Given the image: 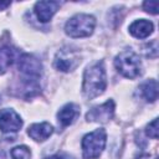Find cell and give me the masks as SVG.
Masks as SVG:
<instances>
[{"label":"cell","mask_w":159,"mask_h":159,"mask_svg":"<svg viewBox=\"0 0 159 159\" xmlns=\"http://www.w3.org/2000/svg\"><path fill=\"white\" fill-rule=\"evenodd\" d=\"M107 87V77H106V68L103 61H98L89 66L83 75V94L88 98H96L101 96Z\"/></svg>","instance_id":"obj_1"},{"label":"cell","mask_w":159,"mask_h":159,"mask_svg":"<svg viewBox=\"0 0 159 159\" xmlns=\"http://www.w3.org/2000/svg\"><path fill=\"white\" fill-rule=\"evenodd\" d=\"M96 26V19L89 14H77L65 25V32L73 39L87 37L92 35Z\"/></svg>","instance_id":"obj_2"},{"label":"cell","mask_w":159,"mask_h":159,"mask_svg":"<svg viewBox=\"0 0 159 159\" xmlns=\"http://www.w3.org/2000/svg\"><path fill=\"white\" fill-rule=\"evenodd\" d=\"M114 66L117 71L127 78H135L142 73V61L132 50H125L117 55L114 58Z\"/></svg>","instance_id":"obj_3"},{"label":"cell","mask_w":159,"mask_h":159,"mask_svg":"<svg viewBox=\"0 0 159 159\" xmlns=\"http://www.w3.org/2000/svg\"><path fill=\"white\" fill-rule=\"evenodd\" d=\"M106 142H107V134L106 130L102 128L86 134L82 138V143H81L83 158L84 159L98 158L106 147Z\"/></svg>","instance_id":"obj_4"},{"label":"cell","mask_w":159,"mask_h":159,"mask_svg":"<svg viewBox=\"0 0 159 159\" xmlns=\"http://www.w3.org/2000/svg\"><path fill=\"white\" fill-rule=\"evenodd\" d=\"M17 68L25 76V80L37 81L42 72L41 61L30 53H24L17 60Z\"/></svg>","instance_id":"obj_5"},{"label":"cell","mask_w":159,"mask_h":159,"mask_svg":"<svg viewBox=\"0 0 159 159\" xmlns=\"http://www.w3.org/2000/svg\"><path fill=\"white\" fill-rule=\"evenodd\" d=\"M80 63H81V58H80L78 52L76 50H72L68 47L61 48L56 53L55 60H53L55 68L61 72H71Z\"/></svg>","instance_id":"obj_6"},{"label":"cell","mask_w":159,"mask_h":159,"mask_svg":"<svg viewBox=\"0 0 159 159\" xmlns=\"http://www.w3.org/2000/svg\"><path fill=\"white\" fill-rule=\"evenodd\" d=\"M114 102L112 99H108L107 102L102 103L101 106H96L91 108L87 114L86 119L88 122H98V123H107L111 120L114 116Z\"/></svg>","instance_id":"obj_7"},{"label":"cell","mask_w":159,"mask_h":159,"mask_svg":"<svg viewBox=\"0 0 159 159\" xmlns=\"http://www.w3.org/2000/svg\"><path fill=\"white\" fill-rule=\"evenodd\" d=\"M21 127L22 119L14 109H0V130L2 133H15Z\"/></svg>","instance_id":"obj_8"},{"label":"cell","mask_w":159,"mask_h":159,"mask_svg":"<svg viewBox=\"0 0 159 159\" xmlns=\"http://www.w3.org/2000/svg\"><path fill=\"white\" fill-rule=\"evenodd\" d=\"M60 5L58 1H37L35 4V14L41 22H47L56 14Z\"/></svg>","instance_id":"obj_9"},{"label":"cell","mask_w":159,"mask_h":159,"mask_svg":"<svg viewBox=\"0 0 159 159\" xmlns=\"http://www.w3.org/2000/svg\"><path fill=\"white\" fill-rule=\"evenodd\" d=\"M80 116V107L76 103H67L57 112V122L62 127L71 125Z\"/></svg>","instance_id":"obj_10"},{"label":"cell","mask_w":159,"mask_h":159,"mask_svg":"<svg viewBox=\"0 0 159 159\" xmlns=\"http://www.w3.org/2000/svg\"><path fill=\"white\" fill-rule=\"evenodd\" d=\"M53 133V127L47 122L35 123L31 124L27 129V134L36 142H43L46 140L51 134Z\"/></svg>","instance_id":"obj_11"},{"label":"cell","mask_w":159,"mask_h":159,"mask_svg":"<svg viewBox=\"0 0 159 159\" xmlns=\"http://www.w3.org/2000/svg\"><path fill=\"white\" fill-rule=\"evenodd\" d=\"M154 30V25L152 21L145 20V19H140V20H135L134 22H132L129 25V32L132 36L137 37V39H145L148 37Z\"/></svg>","instance_id":"obj_12"},{"label":"cell","mask_w":159,"mask_h":159,"mask_svg":"<svg viewBox=\"0 0 159 159\" xmlns=\"http://www.w3.org/2000/svg\"><path fill=\"white\" fill-rule=\"evenodd\" d=\"M139 91L147 102H154L158 98V82L155 80H147L140 84Z\"/></svg>","instance_id":"obj_13"},{"label":"cell","mask_w":159,"mask_h":159,"mask_svg":"<svg viewBox=\"0 0 159 159\" xmlns=\"http://www.w3.org/2000/svg\"><path fill=\"white\" fill-rule=\"evenodd\" d=\"M15 61V50L10 46L0 47V73L5 72Z\"/></svg>","instance_id":"obj_14"},{"label":"cell","mask_w":159,"mask_h":159,"mask_svg":"<svg viewBox=\"0 0 159 159\" xmlns=\"http://www.w3.org/2000/svg\"><path fill=\"white\" fill-rule=\"evenodd\" d=\"M11 157L12 159H30L31 152L26 145H19L11 149Z\"/></svg>","instance_id":"obj_15"},{"label":"cell","mask_w":159,"mask_h":159,"mask_svg":"<svg viewBox=\"0 0 159 159\" xmlns=\"http://www.w3.org/2000/svg\"><path fill=\"white\" fill-rule=\"evenodd\" d=\"M145 133L148 137L153 138V139H158V118H154L145 129Z\"/></svg>","instance_id":"obj_16"},{"label":"cell","mask_w":159,"mask_h":159,"mask_svg":"<svg viewBox=\"0 0 159 159\" xmlns=\"http://www.w3.org/2000/svg\"><path fill=\"white\" fill-rule=\"evenodd\" d=\"M143 7L147 12H150L153 15H157L159 11V2L155 0H149V1H144L143 2Z\"/></svg>","instance_id":"obj_17"},{"label":"cell","mask_w":159,"mask_h":159,"mask_svg":"<svg viewBox=\"0 0 159 159\" xmlns=\"http://www.w3.org/2000/svg\"><path fill=\"white\" fill-rule=\"evenodd\" d=\"M46 159H73V158L66 153H57V154H53L51 157H47Z\"/></svg>","instance_id":"obj_18"},{"label":"cell","mask_w":159,"mask_h":159,"mask_svg":"<svg viewBox=\"0 0 159 159\" xmlns=\"http://www.w3.org/2000/svg\"><path fill=\"white\" fill-rule=\"evenodd\" d=\"M11 2L10 1H0V10H5L7 6H10Z\"/></svg>","instance_id":"obj_19"},{"label":"cell","mask_w":159,"mask_h":159,"mask_svg":"<svg viewBox=\"0 0 159 159\" xmlns=\"http://www.w3.org/2000/svg\"><path fill=\"white\" fill-rule=\"evenodd\" d=\"M0 102H1V98H0Z\"/></svg>","instance_id":"obj_20"}]
</instances>
